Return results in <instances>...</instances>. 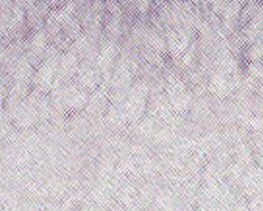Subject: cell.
<instances>
[{
    "label": "cell",
    "instance_id": "cell-1",
    "mask_svg": "<svg viewBox=\"0 0 263 211\" xmlns=\"http://www.w3.org/2000/svg\"><path fill=\"white\" fill-rule=\"evenodd\" d=\"M133 8L140 13H149L152 11L156 0H130Z\"/></svg>",
    "mask_w": 263,
    "mask_h": 211
}]
</instances>
